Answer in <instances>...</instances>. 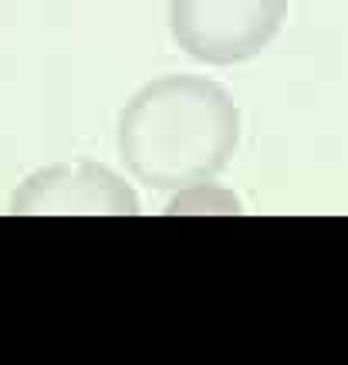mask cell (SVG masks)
<instances>
[{
  "label": "cell",
  "mask_w": 348,
  "mask_h": 365,
  "mask_svg": "<svg viewBox=\"0 0 348 365\" xmlns=\"http://www.w3.org/2000/svg\"><path fill=\"white\" fill-rule=\"evenodd\" d=\"M17 217H135L139 193L102 163H54L31 173L11 193Z\"/></svg>",
  "instance_id": "cell-3"
},
{
  "label": "cell",
  "mask_w": 348,
  "mask_h": 365,
  "mask_svg": "<svg viewBox=\"0 0 348 365\" xmlns=\"http://www.w3.org/2000/svg\"><path fill=\"white\" fill-rule=\"evenodd\" d=\"M291 0H169V34L200 65L257 58L281 31Z\"/></svg>",
  "instance_id": "cell-2"
},
{
  "label": "cell",
  "mask_w": 348,
  "mask_h": 365,
  "mask_svg": "<svg viewBox=\"0 0 348 365\" xmlns=\"http://www.w3.org/2000/svg\"><path fill=\"white\" fill-rule=\"evenodd\" d=\"M163 213H240V200L230 193V190H223L217 186L213 180L207 182H193V186H183L173 193V200L166 203Z\"/></svg>",
  "instance_id": "cell-4"
},
{
  "label": "cell",
  "mask_w": 348,
  "mask_h": 365,
  "mask_svg": "<svg viewBox=\"0 0 348 365\" xmlns=\"http://www.w3.org/2000/svg\"><path fill=\"white\" fill-rule=\"evenodd\" d=\"M240 143V108L220 81L163 75L145 81L118 115V159L135 182L176 193L217 180Z\"/></svg>",
  "instance_id": "cell-1"
}]
</instances>
